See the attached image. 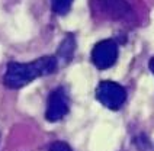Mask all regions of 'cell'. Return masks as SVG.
I'll return each mask as SVG.
<instances>
[{"label":"cell","mask_w":154,"mask_h":151,"mask_svg":"<svg viewBox=\"0 0 154 151\" xmlns=\"http://www.w3.org/2000/svg\"><path fill=\"white\" fill-rule=\"evenodd\" d=\"M58 67L55 55L41 57L29 63H9L3 76V83L8 89H22L39 77L55 73Z\"/></svg>","instance_id":"cell-1"},{"label":"cell","mask_w":154,"mask_h":151,"mask_svg":"<svg viewBox=\"0 0 154 151\" xmlns=\"http://www.w3.org/2000/svg\"><path fill=\"white\" fill-rule=\"evenodd\" d=\"M96 99L105 108L111 110H118L127 100V92L121 84L115 82H100L96 87Z\"/></svg>","instance_id":"cell-2"},{"label":"cell","mask_w":154,"mask_h":151,"mask_svg":"<svg viewBox=\"0 0 154 151\" xmlns=\"http://www.w3.org/2000/svg\"><path fill=\"white\" fill-rule=\"evenodd\" d=\"M118 45L113 39H103L92 50V61L99 70L111 68L118 60Z\"/></svg>","instance_id":"cell-3"},{"label":"cell","mask_w":154,"mask_h":151,"mask_svg":"<svg viewBox=\"0 0 154 151\" xmlns=\"http://www.w3.org/2000/svg\"><path fill=\"white\" fill-rule=\"evenodd\" d=\"M69 113V97L64 89H55L52 90L48 103H47V110H45V118L50 122H58Z\"/></svg>","instance_id":"cell-4"},{"label":"cell","mask_w":154,"mask_h":151,"mask_svg":"<svg viewBox=\"0 0 154 151\" xmlns=\"http://www.w3.org/2000/svg\"><path fill=\"white\" fill-rule=\"evenodd\" d=\"M102 10L113 19H124L131 13V8L125 0H96Z\"/></svg>","instance_id":"cell-5"},{"label":"cell","mask_w":154,"mask_h":151,"mask_svg":"<svg viewBox=\"0 0 154 151\" xmlns=\"http://www.w3.org/2000/svg\"><path fill=\"white\" fill-rule=\"evenodd\" d=\"M74 50H76V39L71 34L66 35V38L61 41L60 48L55 54V58L58 61V66L61 64H67L70 60L73 58V54H74Z\"/></svg>","instance_id":"cell-6"},{"label":"cell","mask_w":154,"mask_h":151,"mask_svg":"<svg viewBox=\"0 0 154 151\" xmlns=\"http://www.w3.org/2000/svg\"><path fill=\"white\" fill-rule=\"evenodd\" d=\"M73 2L74 0H51V9L54 13L57 15H67L70 12V9L73 6Z\"/></svg>","instance_id":"cell-7"},{"label":"cell","mask_w":154,"mask_h":151,"mask_svg":"<svg viewBox=\"0 0 154 151\" xmlns=\"http://www.w3.org/2000/svg\"><path fill=\"white\" fill-rule=\"evenodd\" d=\"M50 151H73V150L70 148L69 144L63 143V141H55V143L51 144Z\"/></svg>","instance_id":"cell-8"},{"label":"cell","mask_w":154,"mask_h":151,"mask_svg":"<svg viewBox=\"0 0 154 151\" xmlns=\"http://www.w3.org/2000/svg\"><path fill=\"white\" fill-rule=\"evenodd\" d=\"M148 66H150V70L153 71V74H154V57L151 60H150V63H148Z\"/></svg>","instance_id":"cell-9"}]
</instances>
